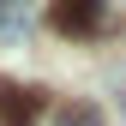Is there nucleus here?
<instances>
[{
	"mask_svg": "<svg viewBox=\"0 0 126 126\" xmlns=\"http://www.w3.org/2000/svg\"><path fill=\"white\" fill-rule=\"evenodd\" d=\"M54 24L72 30V36H102V30L114 24V0H60Z\"/></svg>",
	"mask_w": 126,
	"mask_h": 126,
	"instance_id": "1",
	"label": "nucleus"
},
{
	"mask_svg": "<svg viewBox=\"0 0 126 126\" xmlns=\"http://www.w3.org/2000/svg\"><path fill=\"white\" fill-rule=\"evenodd\" d=\"M36 114H42L36 90H18V84L0 78V126H36Z\"/></svg>",
	"mask_w": 126,
	"mask_h": 126,
	"instance_id": "2",
	"label": "nucleus"
},
{
	"mask_svg": "<svg viewBox=\"0 0 126 126\" xmlns=\"http://www.w3.org/2000/svg\"><path fill=\"white\" fill-rule=\"evenodd\" d=\"M30 30V12H24V0H6L0 6V42H18Z\"/></svg>",
	"mask_w": 126,
	"mask_h": 126,
	"instance_id": "3",
	"label": "nucleus"
},
{
	"mask_svg": "<svg viewBox=\"0 0 126 126\" xmlns=\"http://www.w3.org/2000/svg\"><path fill=\"white\" fill-rule=\"evenodd\" d=\"M54 126H102V114H96L90 102H72V108H60V114H54Z\"/></svg>",
	"mask_w": 126,
	"mask_h": 126,
	"instance_id": "4",
	"label": "nucleus"
},
{
	"mask_svg": "<svg viewBox=\"0 0 126 126\" xmlns=\"http://www.w3.org/2000/svg\"><path fill=\"white\" fill-rule=\"evenodd\" d=\"M120 114H126V96H120Z\"/></svg>",
	"mask_w": 126,
	"mask_h": 126,
	"instance_id": "5",
	"label": "nucleus"
},
{
	"mask_svg": "<svg viewBox=\"0 0 126 126\" xmlns=\"http://www.w3.org/2000/svg\"><path fill=\"white\" fill-rule=\"evenodd\" d=\"M0 6H6V0H0Z\"/></svg>",
	"mask_w": 126,
	"mask_h": 126,
	"instance_id": "6",
	"label": "nucleus"
}]
</instances>
